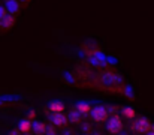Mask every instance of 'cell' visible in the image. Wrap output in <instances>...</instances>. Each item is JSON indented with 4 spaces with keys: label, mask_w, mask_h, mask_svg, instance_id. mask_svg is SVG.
Instances as JSON below:
<instances>
[{
    "label": "cell",
    "mask_w": 154,
    "mask_h": 135,
    "mask_svg": "<svg viewBox=\"0 0 154 135\" xmlns=\"http://www.w3.org/2000/svg\"><path fill=\"white\" fill-rule=\"evenodd\" d=\"M151 131H153V132H154V125H153V126H151Z\"/></svg>",
    "instance_id": "cell-16"
},
{
    "label": "cell",
    "mask_w": 154,
    "mask_h": 135,
    "mask_svg": "<svg viewBox=\"0 0 154 135\" xmlns=\"http://www.w3.org/2000/svg\"><path fill=\"white\" fill-rule=\"evenodd\" d=\"M35 117H36V111H35V110H32V111H30V114L27 116V119H29V120H33Z\"/></svg>",
    "instance_id": "cell-13"
},
{
    "label": "cell",
    "mask_w": 154,
    "mask_h": 135,
    "mask_svg": "<svg viewBox=\"0 0 154 135\" xmlns=\"http://www.w3.org/2000/svg\"><path fill=\"white\" fill-rule=\"evenodd\" d=\"M32 129H33V123H32V120H29L27 117H26L24 120H21L20 125H18V131H20L21 134H24V135L30 134Z\"/></svg>",
    "instance_id": "cell-7"
},
{
    "label": "cell",
    "mask_w": 154,
    "mask_h": 135,
    "mask_svg": "<svg viewBox=\"0 0 154 135\" xmlns=\"http://www.w3.org/2000/svg\"><path fill=\"white\" fill-rule=\"evenodd\" d=\"M52 125L57 126V128H63L67 125V117L64 116V113H55L52 114Z\"/></svg>",
    "instance_id": "cell-5"
},
{
    "label": "cell",
    "mask_w": 154,
    "mask_h": 135,
    "mask_svg": "<svg viewBox=\"0 0 154 135\" xmlns=\"http://www.w3.org/2000/svg\"><path fill=\"white\" fill-rule=\"evenodd\" d=\"M64 104L61 102V101H52V102H50V105H48V110L50 111H52L54 114L55 113H63L64 111Z\"/></svg>",
    "instance_id": "cell-8"
},
{
    "label": "cell",
    "mask_w": 154,
    "mask_h": 135,
    "mask_svg": "<svg viewBox=\"0 0 154 135\" xmlns=\"http://www.w3.org/2000/svg\"><path fill=\"white\" fill-rule=\"evenodd\" d=\"M18 2H21V3H24V5H29L32 0H18Z\"/></svg>",
    "instance_id": "cell-14"
},
{
    "label": "cell",
    "mask_w": 154,
    "mask_h": 135,
    "mask_svg": "<svg viewBox=\"0 0 154 135\" xmlns=\"http://www.w3.org/2000/svg\"><path fill=\"white\" fill-rule=\"evenodd\" d=\"M5 8H6V11L11 15H17L20 12V3H18V0H6Z\"/></svg>",
    "instance_id": "cell-6"
},
{
    "label": "cell",
    "mask_w": 154,
    "mask_h": 135,
    "mask_svg": "<svg viewBox=\"0 0 154 135\" xmlns=\"http://www.w3.org/2000/svg\"><path fill=\"white\" fill-rule=\"evenodd\" d=\"M76 111L79 114H88V113L93 111V107L90 104H87V102H78L76 104Z\"/></svg>",
    "instance_id": "cell-9"
},
{
    "label": "cell",
    "mask_w": 154,
    "mask_h": 135,
    "mask_svg": "<svg viewBox=\"0 0 154 135\" xmlns=\"http://www.w3.org/2000/svg\"><path fill=\"white\" fill-rule=\"evenodd\" d=\"M15 15H11V14H8L5 18H2L0 20V27H2V30H11L14 26H15Z\"/></svg>",
    "instance_id": "cell-4"
},
{
    "label": "cell",
    "mask_w": 154,
    "mask_h": 135,
    "mask_svg": "<svg viewBox=\"0 0 154 135\" xmlns=\"http://www.w3.org/2000/svg\"><path fill=\"white\" fill-rule=\"evenodd\" d=\"M121 111H123V116H124L126 119H129V120H132V119L136 117V111H135V108H132V107H124Z\"/></svg>",
    "instance_id": "cell-10"
},
{
    "label": "cell",
    "mask_w": 154,
    "mask_h": 135,
    "mask_svg": "<svg viewBox=\"0 0 154 135\" xmlns=\"http://www.w3.org/2000/svg\"><path fill=\"white\" fill-rule=\"evenodd\" d=\"M147 135H154V132H153V131H151V132H148V134H147Z\"/></svg>",
    "instance_id": "cell-15"
},
{
    "label": "cell",
    "mask_w": 154,
    "mask_h": 135,
    "mask_svg": "<svg viewBox=\"0 0 154 135\" xmlns=\"http://www.w3.org/2000/svg\"><path fill=\"white\" fill-rule=\"evenodd\" d=\"M6 15H8V11H6V8L0 6V20H2V18H5Z\"/></svg>",
    "instance_id": "cell-12"
},
{
    "label": "cell",
    "mask_w": 154,
    "mask_h": 135,
    "mask_svg": "<svg viewBox=\"0 0 154 135\" xmlns=\"http://www.w3.org/2000/svg\"><path fill=\"white\" fill-rule=\"evenodd\" d=\"M27 135H30V134H27Z\"/></svg>",
    "instance_id": "cell-17"
},
{
    "label": "cell",
    "mask_w": 154,
    "mask_h": 135,
    "mask_svg": "<svg viewBox=\"0 0 154 135\" xmlns=\"http://www.w3.org/2000/svg\"><path fill=\"white\" fill-rule=\"evenodd\" d=\"M33 128H35V131H36L38 134H45V132H47V125H45V123H36Z\"/></svg>",
    "instance_id": "cell-11"
},
{
    "label": "cell",
    "mask_w": 154,
    "mask_h": 135,
    "mask_svg": "<svg viewBox=\"0 0 154 135\" xmlns=\"http://www.w3.org/2000/svg\"><path fill=\"white\" fill-rule=\"evenodd\" d=\"M106 131L111 135H117L123 131V120L118 114H114L108 122H106Z\"/></svg>",
    "instance_id": "cell-1"
},
{
    "label": "cell",
    "mask_w": 154,
    "mask_h": 135,
    "mask_svg": "<svg viewBox=\"0 0 154 135\" xmlns=\"http://www.w3.org/2000/svg\"><path fill=\"white\" fill-rule=\"evenodd\" d=\"M91 116H93V120L94 122H99V123H105V122L109 120L108 119V110L105 107H100V105H97V107L93 108Z\"/></svg>",
    "instance_id": "cell-3"
},
{
    "label": "cell",
    "mask_w": 154,
    "mask_h": 135,
    "mask_svg": "<svg viewBox=\"0 0 154 135\" xmlns=\"http://www.w3.org/2000/svg\"><path fill=\"white\" fill-rule=\"evenodd\" d=\"M151 126L153 125L145 117H139L136 120V123L133 125V131H136L139 134H148V132H151Z\"/></svg>",
    "instance_id": "cell-2"
}]
</instances>
